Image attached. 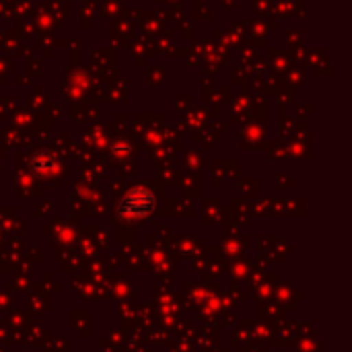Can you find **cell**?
<instances>
[{
    "label": "cell",
    "instance_id": "obj_1",
    "mask_svg": "<svg viewBox=\"0 0 352 352\" xmlns=\"http://www.w3.org/2000/svg\"><path fill=\"white\" fill-rule=\"evenodd\" d=\"M155 206V198L148 190H134L130 192L122 202H120V214L126 217H144L146 212H151Z\"/></svg>",
    "mask_w": 352,
    "mask_h": 352
}]
</instances>
